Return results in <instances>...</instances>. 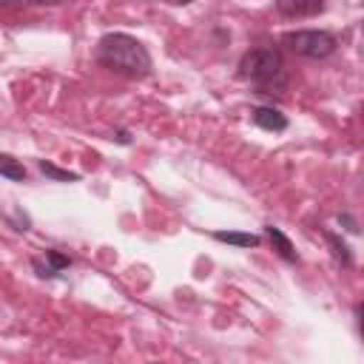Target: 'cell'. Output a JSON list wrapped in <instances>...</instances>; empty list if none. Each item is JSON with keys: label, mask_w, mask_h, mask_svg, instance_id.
Here are the masks:
<instances>
[{"label": "cell", "mask_w": 364, "mask_h": 364, "mask_svg": "<svg viewBox=\"0 0 364 364\" xmlns=\"http://www.w3.org/2000/svg\"><path fill=\"white\" fill-rule=\"evenodd\" d=\"M97 57L105 68L117 71V74H125V77H145L151 71V54L148 48L131 37V34H105L97 46Z\"/></svg>", "instance_id": "6da1fadb"}, {"label": "cell", "mask_w": 364, "mask_h": 364, "mask_svg": "<svg viewBox=\"0 0 364 364\" xmlns=\"http://www.w3.org/2000/svg\"><path fill=\"white\" fill-rule=\"evenodd\" d=\"M264 233H267V239H270V245H273V250L284 259V262H290V264H296L299 262V253L293 250V245H290V239L279 230V228H273V225H267L264 228Z\"/></svg>", "instance_id": "52a82bcc"}, {"label": "cell", "mask_w": 364, "mask_h": 364, "mask_svg": "<svg viewBox=\"0 0 364 364\" xmlns=\"http://www.w3.org/2000/svg\"><path fill=\"white\" fill-rule=\"evenodd\" d=\"M287 48L304 60H324L336 51V37L330 31H318V28H301V31H290L284 37Z\"/></svg>", "instance_id": "3957f363"}, {"label": "cell", "mask_w": 364, "mask_h": 364, "mask_svg": "<svg viewBox=\"0 0 364 364\" xmlns=\"http://www.w3.org/2000/svg\"><path fill=\"white\" fill-rule=\"evenodd\" d=\"M338 222H341V225H344L350 233H358V225H355V219H353L350 213H338Z\"/></svg>", "instance_id": "4fadbf2b"}, {"label": "cell", "mask_w": 364, "mask_h": 364, "mask_svg": "<svg viewBox=\"0 0 364 364\" xmlns=\"http://www.w3.org/2000/svg\"><path fill=\"white\" fill-rule=\"evenodd\" d=\"M276 9L284 17H313L324 9V0H276Z\"/></svg>", "instance_id": "5b68a950"}, {"label": "cell", "mask_w": 364, "mask_h": 364, "mask_svg": "<svg viewBox=\"0 0 364 364\" xmlns=\"http://www.w3.org/2000/svg\"><path fill=\"white\" fill-rule=\"evenodd\" d=\"M40 171H43L46 176L57 179V182H77V173L63 171V168H57V165H51V162H46V159H40Z\"/></svg>", "instance_id": "8fae6325"}, {"label": "cell", "mask_w": 364, "mask_h": 364, "mask_svg": "<svg viewBox=\"0 0 364 364\" xmlns=\"http://www.w3.org/2000/svg\"><path fill=\"white\" fill-rule=\"evenodd\" d=\"M31 3H46V0H0L3 9H26Z\"/></svg>", "instance_id": "7c38bea8"}, {"label": "cell", "mask_w": 364, "mask_h": 364, "mask_svg": "<svg viewBox=\"0 0 364 364\" xmlns=\"http://www.w3.org/2000/svg\"><path fill=\"white\" fill-rule=\"evenodd\" d=\"M165 3H171V6H185V3H193V0H165Z\"/></svg>", "instance_id": "9a60e30c"}, {"label": "cell", "mask_w": 364, "mask_h": 364, "mask_svg": "<svg viewBox=\"0 0 364 364\" xmlns=\"http://www.w3.org/2000/svg\"><path fill=\"white\" fill-rule=\"evenodd\" d=\"M239 77L242 80H250L253 85L264 88L267 94L276 91H284L287 85V74H284V57L276 46H256L250 48L242 63H239Z\"/></svg>", "instance_id": "7a4b0ae2"}, {"label": "cell", "mask_w": 364, "mask_h": 364, "mask_svg": "<svg viewBox=\"0 0 364 364\" xmlns=\"http://www.w3.org/2000/svg\"><path fill=\"white\" fill-rule=\"evenodd\" d=\"M114 139H117V142H122V145H128V142H131V139H128V134H125V131H117V136H114Z\"/></svg>", "instance_id": "5bb4252c"}, {"label": "cell", "mask_w": 364, "mask_h": 364, "mask_svg": "<svg viewBox=\"0 0 364 364\" xmlns=\"http://www.w3.org/2000/svg\"><path fill=\"white\" fill-rule=\"evenodd\" d=\"M253 122L259 128H264V131H284L287 128V117L282 111H276V108H267V105L253 108Z\"/></svg>", "instance_id": "8992f818"}, {"label": "cell", "mask_w": 364, "mask_h": 364, "mask_svg": "<svg viewBox=\"0 0 364 364\" xmlns=\"http://www.w3.org/2000/svg\"><path fill=\"white\" fill-rule=\"evenodd\" d=\"M213 239L225 242V245H236V247H256L259 245L256 233H242V230H216Z\"/></svg>", "instance_id": "ba28073f"}, {"label": "cell", "mask_w": 364, "mask_h": 364, "mask_svg": "<svg viewBox=\"0 0 364 364\" xmlns=\"http://www.w3.org/2000/svg\"><path fill=\"white\" fill-rule=\"evenodd\" d=\"M0 176L11 179V182H26V165L20 159H14L11 154H0Z\"/></svg>", "instance_id": "9c48e42d"}, {"label": "cell", "mask_w": 364, "mask_h": 364, "mask_svg": "<svg viewBox=\"0 0 364 364\" xmlns=\"http://www.w3.org/2000/svg\"><path fill=\"white\" fill-rule=\"evenodd\" d=\"M324 239H327V245L333 247V256H336L344 267H353V253H350V247H347L336 233H330V230H324Z\"/></svg>", "instance_id": "30bf717a"}, {"label": "cell", "mask_w": 364, "mask_h": 364, "mask_svg": "<svg viewBox=\"0 0 364 364\" xmlns=\"http://www.w3.org/2000/svg\"><path fill=\"white\" fill-rule=\"evenodd\" d=\"M71 264V256H65V253H60V250H54V247H48L43 256H37V259H31V267L37 270V276H43V279H51V276H57L60 270H65Z\"/></svg>", "instance_id": "277c9868"}]
</instances>
